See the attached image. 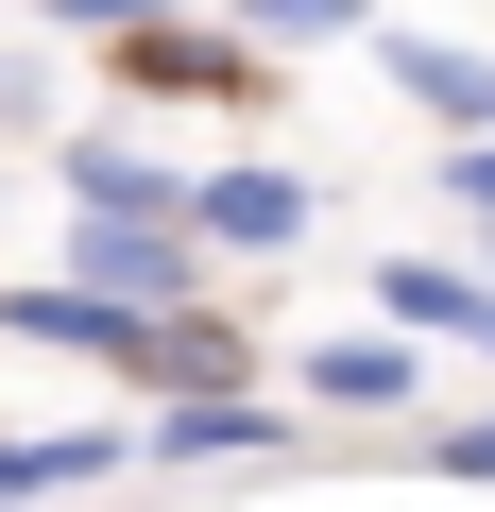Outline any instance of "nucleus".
Returning <instances> with one entry per match:
<instances>
[{
	"mask_svg": "<svg viewBox=\"0 0 495 512\" xmlns=\"http://www.w3.org/2000/svg\"><path fill=\"white\" fill-rule=\"evenodd\" d=\"M52 291H86L120 325H171V308H205V256H188V222H69V274Z\"/></svg>",
	"mask_w": 495,
	"mask_h": 512,
	"instance_id": "nucleus-1",
	"label": "nucleus"
},
{
	"mask_svg": "<svg viewBox=\"0 0 495 512\" xmlns=\"http://www.w3.org/2000/svg\"><path fill=\"white\" fill-rule=\"evenodd\" d=\"M291 410H308V427H410V410H427V342H393V325H325V342L291 359Z\"/></svg>",
	"mask_w": 495,
	"mask_h": 512,
	"instance_id": "nucleus-2",
	"label": "nucleus"
},
{
	"mask_svg": "<svg viewBox=\"0 0 495 512\" xmlns=\"http://www.w3.org/2000/svg\"><path fill=\"white\" fill-rule=\"evenodd\" d=\"M359 69H376V86H393V103H410V120H427L444 154H461V137H495V52H478V35L376 18V35H359Z\"/></svg>",
	"mask_w": 495,
	"mask_h": 512,
	"instance_id": "nucleus-3",
	"label": "nucleus"
},
{
	"mask_svg": "<svg viewBox=\"0 0 495 512\" xmlns=\"http://www.w3.org/2000/svg\"><path fill=\"white\" fill-rule=\"evenodd\" d=\"M291 444H308V410H291V393H154V427H137V461H154V478L291 461Z\"/></svg>",
	"mask_w": 495,
	"mask_h": 512,
	"instance_id": "nucleus-4",
	"label": "nucleus"
},
{
	"mask_svg": "<svg viewBox=\"0 0 495 512\" xmlns=\"http://www.w3.org/2000/svg\"><path fill=\"white\" fill-rule=\"evenodd\" d=\"M325 205H308V171H274V154H222V171H188V256H291Z\"/></svg>",
	"mask_w": 495,
	"mask_h": 512,
	"instance_id": "nucleus-5",
	"label": "nucleus"
},
{
	"mask_svg": "<svg viewBox=\"0 0 495 512\" xmlns=\"http://www.w3.org/2000/svg\"><path fill=\"white\" fill-rule=\"evenodd\" d=\"M120 86H137V103H257L274 69L239 52L222 18H154V35H120Z\"/></svg>",
	"mask_w": 495,
	"mask_h": 512,
	"instance_id": "nucleus-6",
	"label": "nucleus"
},
{
	"mask_svg": "<svg viewBox=\"0 0 495 512\" xmlns=\"http://www.w3.org/2000/svg\"><path fill=\"white\" fill-rule=\"evenodd\" d=\"M0 342H35V359H86V376H137L154 393V325L86 308V291H0Z\"/></svg>",
	"mask_w": 495,
	"mask_h": 512,
	"instance_id": "nucleus-7",
	"label": "nucleus"
},
{
	"mask_svg": "<svg viewBox=\"0 0 495 512\" xmlns=\"http://www.w3.org/2000/svg\"><path fill=\"white\" fill-rule=\"evenodd\" d=\"M52 188H69V222H188V171L137 154V137H69Z\"/></svg>",
	"mask_w": 495,
	"mask_h": 512,
	"instance_id": "nucleus-8",
	"label": "nucleus"
},
{
	"mask_svg": "<svg viewBox=\"0 0 495 512\" xmlns=\"http://www.w3.org/2000/svg\"><path fill=\"white\" fill-rule=\"evenodd\" d=\"M137 461V427H0V512H52V495H103Z\"/></svg>",
	"mask_w": 495,
	"mask_h": 512,
	"instance_id": "nucleus-9",
	"label": "nucleus"
},
{
	"mask_svg": "<svg viewBox=\"0 0 495 512\" xmlns=\"http://www.w3.org/2000/svg\"><path fill=\"white\" fill-rule=\"evenodd\" d=\"M376 18H393V0H222V35L257 52V69H274V52H342V35H376Z\"/></svg>",
	"mask_w": 495,
	"mask_h": 512,
	"instance_id": "nucleus-10",
	"label": "nucleus"
},
{
	"mask_svg": "<svg viewBox=\"0 0 495 512\" xmlns=\"http://www.w3.org/2000/svg\"><path fill=\"white\" fill-rule=\"evenodd\" d=\"M35 18H52V35H103V52H120V35H154V18H188V0H35Z\"/></svg>",
	"mask_w": 495,
	"mask_h": 512,
	"instance_id": "nucleus-11",
	"label": "nucleus"
},
{
	"mask_svg": "<svg viewBox=\"0 0 495 512\" xmlns=\"http://www.w3.org/2000/svg\"><path fill=\"white\" fill-rule=\"evenodd\" d=\"M427 171H444V205H461V222L495 239V137H461V154H427Z\"/></svg>",
	"mask_w": 495,
	"mask_h": 512,
	"instance_id": "nucleus-12",
	"label": "nucleus"
},
{
	"mask_svg": "<svg viewBox=\"0 0 495 512\" xmlns=\"http://www.w3.org/2000/svg\"><path fill=\"white\" fill-rule=\"evenodd\" d=\"M410 461H427V478H495V410H478V427H427Z\"/></svg>",
	"mask_w": 495,
	"mask_h": 512,
	"instance_id": "nucleus-13",
	"label": "nucleus"
},
{
	"mask_svg": "<svg viewBox=\"0 0 495 512\" xmlns=\"http://www.w3.org/2000/svg\"><path fill=\"white\" fill-rule=\"evenodd\" d=\"M461 342H478V376H495V291H478V325H461Z\"/></svg>",
	"mask_w": 495,
	"mask_h": 512,
	"instance_id": "nucleus-14",
	"label": "nucleus"
},
{
	"mask_svg": "<svg viewBox=\"0 0 495 512\" xmlns=\"http://www.w3.org/2000/svg\"><path fill=\"white\" fill-rule=\"evenodd\" d=\"M461 274H478V291H495V239H478V256H461Z\"/></svg>",
	"mask_w": 495,
	"mask_h": 512,
	"instance_id": "nucleus-15",
	"label": "nucleus"
}]
</instances>
